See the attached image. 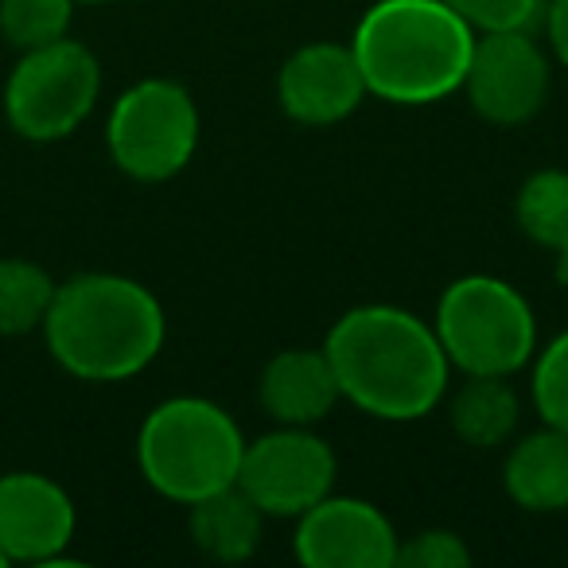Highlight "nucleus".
Wrapping results in <instances>:
<instances>
[{
    "mask_svg": "<svg viewBox=\"0 0 568 568\" xmlns=\"http://www.w3.org/2000/svg\"><path fill=\"white\" fill-rule=\"evenodd\" d=\"M74 0H0V40L17 51L48 48L71 36Z\"/></svg>",
    "mask_w": 568,
    "mask_h": 568,
    "instance_id": "obj_19",
    "label": "nucleus"
},
{
    "mask_svg": "<svg viewBox=\"0 0 568 568\" xmlns=\"http://www.w3.org/2000/svg\"><path fill=\"white\" fill-rule=\"evenodd\" d=\"M471 565V549L456 529H420L402 541L394 568H464Z\"/></svg>",
    "mask_w": 568,
    "mask_h": 568,
    "instance_id": "obj_22",
    "label": "nucleus"
},
{
    "mask_svg": "<svg viewBox=\"0 0 568 568\" xmlns=\"http://www.w3.org/2000/svg\"><path fill=\"white\" fill-rule=\"evenodd\" d=\"M402 534L382 506L355 495H327L296 518L293 552L304 568H394Z\"/></svg>",
    "mask_w": 568,
    "mask_h": 568,
    "instance_id": "obj_10",
    "label": "nucleus"
},
{
    "mask_svg": "<svg viewBox=\"0 0 568 568\" xmlns=\"http://www.w3.org/2000/svg\"><path fill=\"white\" fill-rule=\"evenodd\" d=\"M371 98L351 40H316L296 48L276 71V105L296 125L327 129L347 121Z\"/></svg>",
    "mask_w": 568,
    "mask_h": 568,
    "instance_id": "obj_12",
    "label": "nucleus"
},
{
    "mask_svg": "<svg viewBox=\"0 0 568 568\" xmlns=\"http://www.w3.org/2000/svg\"><path fill=\"white\" fill-rule=\"evenodd\" d=\"M0 568H9V557H4V552H0Z\"/></svg>",
    "mask_w": 568,
    "mask_h": 568,
    "instance_id": "obj_26",
    "label": "nucleus"
},
{
    "mask_svg": "<svg viewBox=\"0 0 568 568\" xmlns=\"http://www.w3.org/2000/svg\"><path fill=\"white\" fill-rule=\"evenodd\" d=\"M245 433L211 397H168L136 428V467L168 503L191 506L237 483Z\"/></svg>",
    "mask_w": 568,
    "mask_h": 568,
    "instance_id": "obj_4",
    "label": "nucleus"
},
{
    "mask_svg": "<svg viewBox=\"0 0 568 568\" xmlns=\"http://www.w3.org/2000/svg\"><path fill=\"white\" fill-rule=\"evenodd\" d=\"M503 487L514 506L529 514L568 510V433L541 425L510 444L503 464Z\"/></svg>",
    "mask_w": 568,
    "mask_h": 568,
    "instance_id": "obj_14",
    "label": "nucleus"
},
{
    "mask_svg": "<svg viewBox=\"0 0 568 568\" xmlns=\"http://www.w3.org/2000/svg\"><path fill=\"white\" fill-rule=\"evenodd\" d=\"M552 261H557V268H552V273H557V281L568 288V253H557Z\"/></svg>",
    "mask_w": 568,
    "mask_h": 568,
    "instance_id": "obj_24",
    "label": "nucleus"
},
{
    "mask_svg": "<svg viewBox=\"0 0 568 568\" xmlns=\"http://www.w3.org/2000/svg\"><path fill=\"white\" fill-rule=\"evenodd\" d=\"M74 4H118V0H74Z\"/></svg>",
    "mask_w": 568,
    "mask_h": 568,
    "instance_id": "obj_25",
    "label": "nucleus"
},
{
    "mask_svg": "<svg viewBox=\"0 0 568 568\" xmlns=\"http://www.w3.org/2000/svg\"><path fill=\"white\" fill-rule=\"evenodd\" d=\"M541 24H545V43H549V55L568 71V0H545Z\"/></svg>",
    "mask_w": 568,
    "mask_h": 568,
    "instance_id": "obj_23",
    "label": "nucleus"
},
{
    "mask_svg": "<svg viewBox=\"0 0 568 568\" xmlns=\"http://www.w3.org/2000/svg\"><path fill=\"white\" fill-rule=\"evenodd\" d=\"M55 276L28 257H0V339L43 332L55 301Z\"/></svg>",
    "mask_w": 568,
    "mask_h": 568,
    "instance_id": "obj_17",
    "label": "nucleus"
},
{
    "mask_svg": "<svg viewBox=\"0 0 568 568\" xmlns=\"http://www.w3.org/2000/svg\"><path fill=\"white\" fill-rule=\"evenodd\" d=\"M475 32L444 0H374L351 36L371 98L436 105L464 94Z\"/></svg>",
    "mask_w": 568,
    "mask_h": 568,
    "instance_id": "obj_3",
    "label": "nucleus"
},
{
    "mask_svg": "<svg viewBox=\"0 0 568 568\" xmlns=\"http://www.w3.org/2000/svg\"><path fill=\"white\" fill-rule=\"evenodd\" d=\"M549 51L534 40L529 28L479 32L467 67L464 94L471 110L490 125H526L549 102L552 63Z\"/></svg>",
    "mask_w": 568,
    "mask_h": 568,
    "instance_id": "obj_9",
    "label": "nucleus"
},
{
    "mask_svg": "<svg viewBox=\"0 0 568 568\" xmlns=\"http://www.w3.org/2000/svg\"><path fill=\"white\" fill-rule=\"evenodd\" d=\"M339 459L316 428L276 425L257 440H245L237 487L265 518H301L335 490Z\"/></svg>",
    "mask_w": 568,
    "mask_h": 568,
    "instance_id": "obj_8",
    "label": "nucleus"
},
{
    "mask_svg": "<svg viewBox=\"0 0 568 568\" xmlns=\"http://www.w3.org/2000/svg\"><path fill=\"white\" fill-rule=\"evenodd\" d=\"M534 382H529V397L541 417V425L565 428L568 433V332L549 339V347H537L534 355Z\"/></svg>",
    "mask_w": 568,
    "mask_h": 568,
    "instance_id": "obj_20",
    "label": "nucleus"
},
{
    "mask_svg": "<svg viewBox=\"0 0 568 568\" xmlns=\"http://www.w3.org/2000/svg\"><path fill=\"white\" fill-rule=\"evenodd\" d=\"M203 118L183 82L141 79L121 90L105 118V149L121 175L136 183H168L199 152Z\"/></svg>",
    "mask_w": 568,
    "mask_h": 568,
    "instance_id": "obj_7",
    "label": "nucleus"
},
{
    "mask_svg": "<svg viewBox=\"0 0 568 568\" xmlns=\"http://www.w3.org/2000/svg\"><path fill=\"white\" fill-rule=\"evenodd\" d=\"M433 327L452 371L514 378L537 355V312L510 281L490 273L456 276L436 301Z\"/></svg>",
    "mask_w": 568,
    "mask_h": 568,
    "instance_id": "obj_5",
    "label": "nucleus"
},
{
    "mask_svg": "<svg viewBox=\"0 0 568 568\" xmlns=\"http://www.w3.org/2000/svg\"><path fill=\"white\" fill-rule=\"evenodd\" d=\"M187 534L203 557L219 560V565H242L261 549L265 514L234 483V487L214 490L187 506Z\"/></svg>",
    "mask_w": 568,
    "mask_h": 568,
    "instance_id": "obj_15",
    "label": "nucleus"
},
{
    "mask_svg": "<svg viewBox=\"0 0 568 568\" xmlns=\"http://www.w3.org/2000/svg\"><path fill=\"white\" fill-rule=\"evenodd\" d=\"M339 394L374 420L409 425L448 397L452 363L433 320L397 304H358L343 312L324 339Z\"/></svg>",
    "mask_w": 568,
    "mask_h": 568,
    "instance_id": "obj_1",
    "label": "nucleus"
},
{
    "mask_svg": "<svg viewBox=\"0 0 568 568\" xmlns=\"http://www.w3.org/2000/svg\"><path fill=\"white\" fill-rule=\"evenodd\" d=\"M257 402L273 425L316 428L332 417L343 402L339 378L332 371V358L324 347H288L276 351L257 378Z\"/></svg>",
    "mask_w": 568,
    "mask_h": 568,
    "instance_id": "obj_13",
    "label": "nucleus"
},
{
    "mask_svg": "<svg viewBox=\"0 0 568 568\" xmlns=\"http://www.w3.org/2000/svg\"><path fill=\"white\" fill-rule=\"evenodd\" d=\"M48 355L79 382H129L160 358L168 343L164 304L121 273H79L55 288L43 320Z\"/></svg>",
    "mask_w": 568,
    "mask_h": 568,
    "instance_id": "obj_2",
    "label": "nucleus"
},
{
    "mask_svg": "<svg viewBox=\"0 0 568 568\" xmlns=\"http://www.w3.org/2000/svg\"><path fill=\"white\" fill-rule=\"evenodd\" d=\"M79 529L74 498L43 471L0 475V552L9 565H74L67 557Z\"/></svg>",
    "mask_w": 568,
    "mask_h": 568,
    "instance_id": "obj_11",
    "label": "nucleus"
},
{
    "mask_svg": "<svg viewBox=\"0 0 568 568\" xmlns=\"http://www.w3.org/2000/svg\"><path fill=\"white\" fill-rule=\"evenodd\" d=\"M452 433L467 448H498L514 436L521 420V402L514 394L510 378H490V374H464V386L448 402Z\"/></svg>",
    "mask_w": 568,
    "mask_h": 568,
    "instance_id": "obj_16",
    "label": "nucleus"
},
{
    "mask_svg": "<svg viewBox=\"0 0 568 568\" xmlns=\"http://www.w3.org/2000/svg\"><path fill=\"white\" fill-rule=\"evenodd\" d=\"M518 230L545 253H568V172L565 168H541L526 175L514 199Z\"/></svg>",
    "mask_w": 568,
    "mask_h": 568,
    "instance_id": "obj_18",
    "label": "nucleus"
},
{
    "mask_svg": "<svg viewBox=\"0 0 568 568\" xmlns=\"http://www.w3.org/2000/svg\"><path fill=\"white\" fill-rule=\"evenodd\" d=\"M102 63L87 43L63 40L20 51L4 79V121L20 141L55 144L74 136L98 110Z\"/></svg>",
    "mask_w": 568,
    "mask_h": 568,
    "instance_id": "obj_6",
    "label": "nucleus"
},
{
    "mask_svg": "<svg viewBox=\"0 0 568 568\" xmlns=\"http://www.w3.org/2000/svg\"><path fill=\"white\" fill-rule=\"evenodd\" d=\"M456 9L475 32H510V28H534L541 20L545 0H444Z\"/></svg>",
    "mask_w": 568,
    "mask_h": 568,
    "instance_id": "obj_21",
    "label": "nucleus"
}]
</instances>
